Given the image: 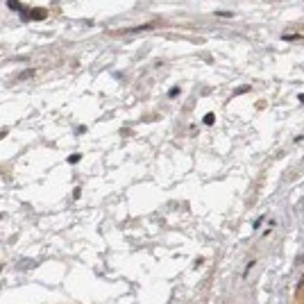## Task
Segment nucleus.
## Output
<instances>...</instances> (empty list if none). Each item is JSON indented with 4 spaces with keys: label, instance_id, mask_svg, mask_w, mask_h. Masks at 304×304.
Listing matches in <instances>:
<instances>
[{
    "label": "nucleus",
    "instance_id": "obj_1",
    "mask_svg": "<svg viewBox=\"0 0 304 304\" xmlns=\"http://www.w3.org/2000/svg\"><path fill=\"white\" fill-rule=\"evenodd\" d=\"M45 16H48V12H45V9H41V7H34V9H32V14H30L32 21H43Z\"/></svg>",
    "mask_w": 304,
    "mask_h": 304
},
{
    "label": "nucleus",
    "instance_id": "obj_2",
    "mask_svg": "<svg viewBox=\"0 0 304 304\" xmlns=\"http://www.w3.org/2000/svg\"><path fill=\"white\" fill-rule=\"evenodd\" d=\"M152 23H145V25H139V27H132V30H125V32H143V30H152Z\"/></svg>",
    "mask_w": 304,
    "mask_h": 304
},
{
    "label": "nucleus",
    "instance_id": "obj_3",
    "mask_svg": "<svg viewBox=\"0 0 304 304\" xmlns=\"http://www.w3.org/2000/svg\"><path fill=\"white\" fill-rule=\"evenodd\" d=\"M7 5H9L12 12H21V3H18V0H7Z\"/></svg>",
    "mask_w": 304,
    "mask_h": 304
},
{
    "label": "nucleus",
    "instance_id": "obj_4",
    "mask_svg": "<svg viewBox=\"0 0 304 304\" xmlns=\"http://www.w3.org/2000/svg\"><path fill=\"white\" fill-rule=\"evenodd\" d=\"M32 75H36V71H25V73L18 75V80H27V77H32Z\"/></svg>",
    "mask_w": 304,
    "mask_h": 304
},
{
    "label": "nucleus",
    "instance_id": "obj_5",
    "mask_svg": "<svg viewBox=\"0 0 304 304\" xmlns=\"http://www.w3.org/2000/svg\"><path fill=\"white\" fill-rule=\"evenodd\" d=\"M202 123H204V125H213V116H211V113H207V116L202 118Z\"/></svg>",
    "mask_w": 304,
    "mask_h": 304
},
{
    "label": "nucleus",
    "instance_id": "obj_6",
    "mask_svg": "<svg viewBox=\"0 0 304 304\" xmlns=\"http://www.w3.org/2000/svg\"><path fill=\"white\" fill-rule=\"evenodd\" d=\"M77 161H80V155H71L68 157V164H77Z\"/></svg>",
    "mask_w": 304,
    "mask_h": 304
},
{
    "label": "nucleus",
    "instance_id": "obj_7",
    "mask_svg": "<svg viewBox=\"0 0 304 304\" xmlns=\"http://www.w3.org/2000/svg\"><path fill=\"white\" fill-rule=\"evenodd\" d=\"M261 223H263V218H256V220H254V229H259Z\"/></svg>",
    "mask_w": 304,
    "mask_h": 304
},
{
    "label": "nucleus",
    "instance_id": "obj_8",
    "mask_svg": "<svg viewBox=\"0 0 304 304\" xmlns=\"http://www.w3.org/2000/svg\"><path fill=\"white\" fill-rule=\"evenodd\" d=\"M168 96H170V98H175V96H179V89H177V86H175V89H173V91H170V93H168Z\"/></svg>",
    "mask_w": 304,
    "mask_h": 304
},
{
    "label": "nucleus",
    "instance_id": "obj_9",
    "mask_svg": "<svg viewBox=\"0 0 304 304\" xmlns=\"http://www.w3.org/2000/svg\"><path fill=\"white\" fill-rule=\"evenodd\" d=\"M300 100H302V102H304V96H300Z\"/></svg>",
    "mask_w": 304,
    "mask_h": 304
},
{
    "label": "nucleus",
    "instance_id": "obj_10",
    "mask_svg": "<svg viewBox=\"0 0 304 304\" xmlns=\"http://www.w3.org/2000/svg\"><path fill=\"white\" fill-rule=\"evenodd\" d=\"M0 270H3V265H0Z\"/></svg>",
    "mask_w": 304,
    "mask_h": 304
}]
</instances>
